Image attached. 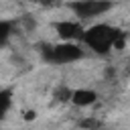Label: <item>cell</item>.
I'll use <instances>...</instances> for the list:
<instances>
[{
  "label": "cell",
  "mask_w": 130,
  "mask_h": 130,
  "mask_svg": "<svg viewBox=\"0 0 130 130\" xmlns=\"http://www.w3.org/2000/svg\"><path fill=\"white\" fill-rule=\"evenodd\" d=\"M79 126H81L83 130H100V128H102V122H100L98 118H83V120L79 122Z\"/></svg>",
  "instance_id": "7"
},
{
  "label": "cell",
  "mask_w": 130,
  "mask_h": 130,
  "mask_svg": "<svg viewBox=\"0 0 130 130\" xmlns=\"http://www.w3.org/2000/svg\"><path fill=\"white\" fill-rule=\"evenodd\" d=\"M43 57L49 63H73L83 57V51L75 43H59L43 49Z\"/></svg>",
  "instance_id": "2"
},
{
  "label": "cell",
  "mask_w": 130,
  "mask_h": 130,
  "mask_svg": "<svg viewBox=\"0 0 130 130\" xmlns=\"http://www.w3.org/2000/svg\"><path fill=\"white\" fill-rule=\"evenodd\" d=\"M69 8L75 12V16L79 18H93V16H102L104 12H108L112 8L110 2H91V0H83V2H71Z\"/></svg>",
  "instance_id": "3"
},
{
  "label": "cell",
  "mask_w": 130,
  "mask_h": 130,
  "mask_svg": "<svg viewBox=\"0 0 130 130\" xmlns=\"http://www.w3.org/2000/svg\"><path fill=\"white\" fill-rule=\"evenodd\" d=\"M122 37H124V32H122L120 28H114V26L102 22V24H93V26H89V28L85 30L83 43H85L89 49H93L95 53L106 55L110 49L116 47V43H118Z\"/></svg>",
  "instance_id": "1"
},
{
  "label": "cell",
  "mask_w": 130,
  "mask_h": 130,
  "mask_svg": "<svg viewBox=\"0 0 130 130\" xmlns=\"http://www.w3.org/2000/svg\"><path fill=\"white\" fill-rule=\"evenodd\" d=\"M10 28H12V22L8 20H0V43L6 45L8 37H10Z\"/></svg>",
  "instance_id": "8"
},
{
  "label": "cell",
  "mask_w": 130,
  "mask_h": 130,
  "mask_svg": "<svg viewBox=\"0 0 130 130\" xmlns=\"http://www.w3.org/2000/svg\"><path fill=\"white\" fill-rule=\"evenodd\" d=\"M0 100H2V114H6L8 108H10V89H2Z\"/></svg>",
  "instance_id": "9"
},
{
  "label": "cell",
  "mask_w": 130,
  "mask_h": 130,
  "mask_svg": "<svg viewBox=\"0 0 130 130\" xmlns=\"http://www.w3.org/2000/svg\"><path fill=\"white\" fill-rule=\"evenodd\" d=\"M32 118H35V112H26L24 114V120H32Z\"/></svg>",
  "instance_id": "10"
},
{
  "label": "cell",
  "mask_w": 130,
  "mask_h": 130,
  "mask_svg": "<svg viewBox=\"0 0 130 130\" xmlns=\"http://www.w3.org/2000/svg\"><path fill=\"white\" fill-rule=\"evenodd\" d=\"M55 30L61 39H65V43H71L75 39L83 41V35H85V28L75 20H59L55 22Z\"/></svg>",
  "instance_id": "4"
},
{
  "label": "cell",
  "mask_w": 130,
  "mask_h": 130,
  "mask_svg": "<svg viewBox=\"0 0 130 130\" xmlns=\"http://www.w3.org/2000/svg\"><path fill=\"white\" fill-rule=\"evenodd\" d=\"M53 95H55L59 102H71V100H73V91H71L69 87H65V85H59Z\"/></svg>",
  "instance_id": "6"
},
{
  "label": "cell",
  "mask_w": 130,
  "mask_h": 130,
  "mask_svg": "<svg viewBox=\"0 0 130 130\" xmlns=\"http://www.w3.org/2000/svg\"><path fill=\"white\" fill-rule=\"evenodd\" d=\"M95 100H98V93L93 89H75L71 102L75 106H79V108H85V106H91Z\"/></svg>",
  "instance_id": "5"
}]
</instances>
